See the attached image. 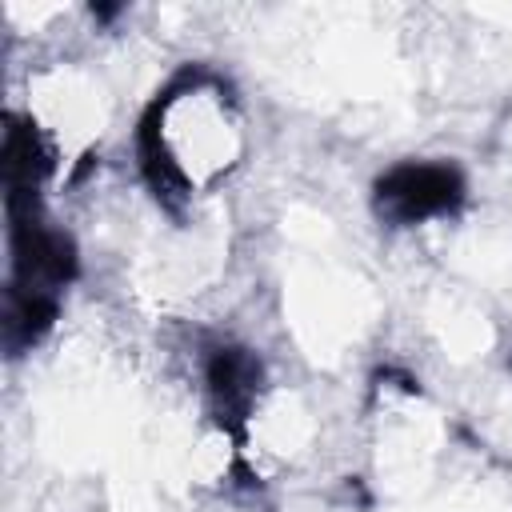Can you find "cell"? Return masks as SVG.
Here are the masks:
<instances>
[{
	"instance_id": "6da1fadb",
	"label": "cell",
	"mask_w": 512,
	"mask_h": 512,
	"mask_svg": "<svg viewBox=\"0 0 512 512\" xmlns=\"http://www.w3.org/2000/svg\"><path fill=\"white\" fill-rule=\"evenodd\" d=\"M376 212L388 224H424L436 216H452L464 204V176L456 164L440 160H404L388 168L372 188Z\"/></svg>"
},
{
	"instance_id": "7a4b0ae2",
	"label": "cell",
	"mask_w": 512,
	"mask_h": 512,
	"mask_svg": "<svg viewBox=\"0 0 512 512\" xmlns=\"http://www.w3.org/2000/svg\"><path fill=\"white\" fill-rule=\"evenodd\" d=\"M260 380H264L260 360L240 344H224L208 356L204 388H208V404H212L224 432H236V436L244 432L248 412H252L256 392H260Z\"/></svg>"
},
{
	"instance_id": "3957f363",
	"label": "cell",
	"mask_w": 512,
	"mask_h": 512,
	"mask_svg": "<svg viewBox=\"0 0 512 512\" xmlns=\"http://www.w3.org/2000/svg\"><path fill=\"white\" fill-rule=\"evenodd\" d=\"M4 152H0V168H4V192H40V184L52 172V148L40 136V128L28 116H8L4 120Z\"/></svg>"
}]
</instances>
